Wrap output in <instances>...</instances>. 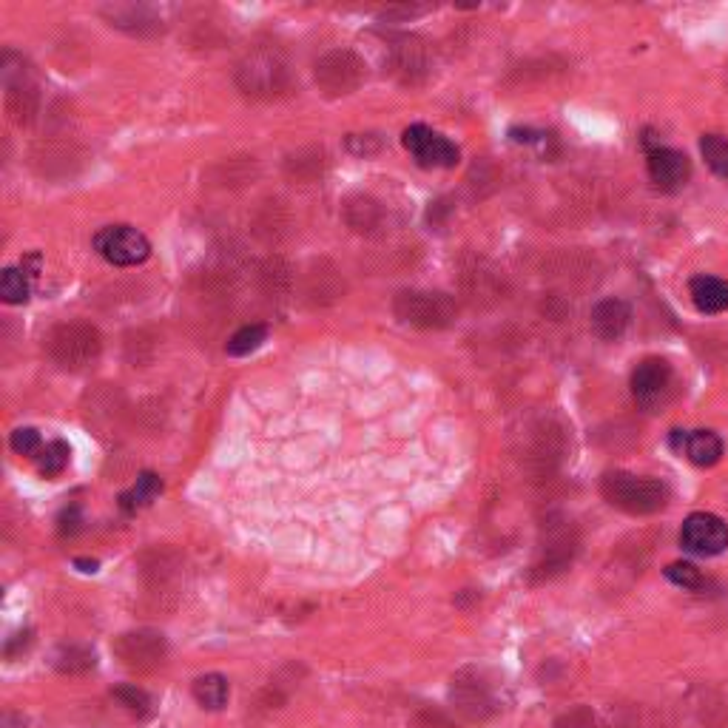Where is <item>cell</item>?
Here are the masks:
<instances>
[{
	"instance_id": "5",
	"label": "cell",
	"mask_w": 728,
	"mask_h": 728,
	"mask_svg": "<svg viewBox=\"0 0 728 728\" xmlns=\"http://www.w3.org/2000/svg\"><path fill=\"white\" fill-rule=\"evenodd\" d=\"M393 313L404 325L421 330L450 328L458 316L453 296L438 291H401L393 302Z\"/></svg>"
},
{
	"instance_id": "4",
	"label": "cell",
	"mask_w": 728,
	"mask_h": 728,
	"mask_svg": "<svg viewBox=\"0 0 728 728\" xmlns=\"http://www.w3.org/2000/svg\"><path fill=\"white\" fill-rule=\"evenodd\" d=\"M578 555V529L564 515L546 518L541 529V544H538V561L532 566L538 581H549L561 575Z\"/></svg>"
},
{
	"instance_id": "21",
	"label": "cell",
	"mask_w": 728,
	"mask_h": 728,
	"mask_svg": "<svg viewBox=\"0 0 728 728\" xmlns=\"http://www.w3.org/2000/svg\"><path fill=\"white\" fill-rule=\"evenodd\" d=\"M52 663L60 674H86L94 669L97 657L86 646H74L72 643V646H60Z\"/></svg>"
},
{
	"instance_id": "1",
	"label": "cell",
	"mask_w": 728,
	"mask_h": 728,
	"mask_svg": "<svg viewBox=\"0 0 728 728\" xmlns=\"http://www.w3.org/2000/svg\"><path fill=\"white\" fill-rule=\"evenodd\" d=\"M603 498L626 515H655L669 504V487L652 475H635L615 470L601 481Z\"/></svg>"
},
{
	"instance_id": "17",
	"label": "cell",
	"mask_w": 728,
	"mask_h": 728,
	"mask_svg": "<svg viewBox=\"0 0 728 728\" xmlns=\"http://www.w3.org/2000/svg\"><path fill=\"white\" fill-rule=\"evenodd\" d=\"M390 60H393V72L399 74L401 80L413 83L416 74L427 69V55H424V46L413 37H401L390 46Z\"/></svg>"
},
{
	"instance_id": "33",
	"label": "cell",
	"mask_w": 728,
	"mask_h": 728,
	"mask_svg": "<svg viewBox=\"0 0 728 728\" xmlns=\"http://www.w3.org/2000/svg\"><path fill=\"white\" fill-rule=\"evenodd\" d=\"M80 566V572H97V561H74Z\"/></svg>"
},
{
	"instance_id": "31",
	"label": "cell",
	"mask_w": 728,
	"mask_h": 728,
	"mask_svg": "<svg viewBox=\"0 0 728 728\" xmlns=\"http://www.w3.org/2000/svg\"><path fill=\"white\" fill-rule=\"evenodd\" d=\"M413 726L416 728H458L450 714L438 709H421L416 717H413Z\"/></svg>"
},
{
	"instance_id": "9",
	"label": "cell",
	"mask_w": 728,
	"mask_h": 728,
	"mask_svg": "<svg viewBox=\"0 0 728 728\" xmlns=\"http://www.w3.org/2000/svg\"><path fill=\"white\" fill-rule=\"evenodd\" d=\"M114 657L131 669V672H154L160 669L168 657V643L160 632L154 629H137V632H126L114 640Z\"/></svg>"
},
{
	"instance_id": "24",
	"label": "cell",
	"mask_w": 728,
	"mask_h": 728,
	"mask_svg": "<svg viewBox=\"0 0 728 728\" xmlns=\"http://www.w3.org/2000/svg\"><path fill=\"white\" fill-rule=\"evenodd\" d=\"M0 299L6 305H23L29 299V273L20 268H6L0 273Z\"/></svg>"
},
{
	"instance_id": "22",
	"label": "cell",
	"mask_w": 728,
	"mask_h": 728,
	"mask_svg": "<svg viewBox=\"0 0 728 728\" xmlns=\"http://www.w3.org/2000/svg\"><path fill=\"white\" fill-rule=\"evenodd\" d=\"M347 222L350 228L362 231V234H370L382 225V208L379 202L367 200V197H356V200L347 202Z\"/></svg>"
},
{
	"instance_id": "28",
	"label": "cell",
	"mask_w": 728,
	"mask_h": 728,
	"mask_svg": "<svg viewBox=\"0 0 728 728\" xmlns=\"http://www.w3.org/2000/svg\"><path fill=\"white\" fill-rule=\"evenodd\" d=\"M111 697L123 709L131 711L134 717H146L148 711H151V697L140 686H117V689H111Z\"/></svg>"
},
{
	"instance_id": "15",
	"label": "cell",
	"mask_w": 728,
	"mask_h": 728,
	"mask_svg": "<svg viewBox=\"0 0 728 728\" xmlns=\"http://www.w3.org/2000/svg\"><path fill=\"white\" fill-rule=\"evenodd\" d=\"M589 322H592L595 336H601L603 342H615V339H620V336L626 333V328H629V322H632V308H629L623 299H601V302L592 308Z\"/></svg>"
},
{
	"instance_id": "20",
	"label": "cell",
	"mask_w": 728,
	"mask_h": 728,
	"mask_svg": "<svg viewBox=\"0 0 728 728\" xmlns=\"http://www.w3.org/2000/svg\"><path fill=\"white\" fill-rule=\"evenodd\" d=\"M163 492V481H160V475L154 473H143L137 478V484L131 487L128 492L120 495V507L126 512H134L140 510V507H148L157 495Z\"/></svg>"
},
{
	"instance_id": "7",
	"label": "cell",
	"mask_w": 728,
	"mask_h": 728,
	"mask_svg": "<svg viewBox=\"0 0 728 728\" xmlns=\"http://www.w3.org/2000/svg\"><path fill=\"white\" fill-rule=\"evenodd\" d=\"M94 251L109 265L131 268V265H143L151 256V242L146 234H140L131 225H106L103 231L94 234Z\"/></svg>"
},
{
	"instance_id": "14",
	"label": "cell",
	"mask_w": 728,
	"mask_h": 728,
	"mask_svg": "<svg viewBox=\"0 0 728 728\" xmlns=\"http://www.w3.org/2000/svg\"><path fill=\"white\" fill-rule=\"evenodd\" d=\"M672 447L680 455H686L694 467H714V464H720V458L726 453L723 438L717 436L714 430H692V433L674 430Z\"/></svg>"
},
{
	"instance_id": "32",
	"label": "cell",
	"mask_w": 728,
	"mask_h": 728,
	"mask_svg": "<svg viewBox=\"0 0 728 728\" xmlns=\"http://www.w3.org/2000/svg\"><path fill=\"white\" fill-rule=\"evenodd\" d=\"M60 521H63V524H60V532H63V535H66V532L74 535L77 527H80V524H77V521H80V512H77V507H72L69 512H63V518H60Z\"/></svg>"
},
{
	"instance_id": "13",
	"label": "cell",
	"mask_w": 728,
	"mask_h": 728,
	"mask_svg": "<svg viewBox=\"0 0 728 728\" xmlns=\"http://www.w3.org/2000/svg\"><path fill=\"white\" fill-rule=\"evenodd\" d=\"M646 168H649V180L655 182V188L674 194L680 191L689 177H692V163L683 151L666 146H652L649 157H646Z\"/></svg>"
},
{
	"instance_id": "16",
	"label": "cell",
	"mask_w": 728,
	"mask_h": 728,
	"mask_svg": "<svg viewBox=\"0 0 728 728\" xmlns=\"http://www.w3.org/2000/svg\"><path fill=\"white\" fill-rule=\"evenodd\" d=\"M694 308L700 313H723L728 310V282L726 279H717V276H694L692 285Z\"/></svg>"
},
{
	"instance_id": "18",
	"label": "cell",
	"mask_w": 728,
	"mask_h": 728,
	"mask_svg": "<svg viewBox=\"0 0 728 728\" xmlns=\"http://www.w3.org/2000/svg\"><path fill=\"white\" fill-rule=\"evenodd\" d=\"M103 15L111 20V26L126 29L131 35H151L160 29V18L146 6H114V9H106Z\"/></svg>"
},
{
	"instance_id": "12",
	"label": "cell",
	"mask_w": 728,
	"mask_h": 728,
	"mask_svg": "<svg viewBox=\"0 0 728 728\" xmlns=\"http://www.w3.org/2000/svg\"><path fill=\"white\" fill-rule=\"evenodd\" d=\"M401 143L416 157V163L424 165V168H455L461 160L458 148L447 137H441L433 128L421 126V123L407 128Z\"/></svg>"
},
{
	"instance_id": "19",
	"label": "cell",
	"mask_w": 728,
	"mask_h": 728,
	"mask_svg": "<svg viewBox=\"0 0 728 728\" xmlns=\"http://www.w3.org/2000/svg\"><path fill=\"white\" fill-rule=\"evenodd\" d=\"M194 700L200 703L202 709L208 711H219L225 703H228V694H231V686L222 674H202L194 680Z\"/></svg>"
},
{
	"instance_id": "23",
	"label": "cell",
	"mask_w": 728,
	"mask_h": 728,
	"mask_svg": "<svg viewBox=\"0 0 728 728\" xmlns=\"http://www.w3.org/2000/svg\"><path fill=\"white\" fill-rule=\"evenodd\" d=\"M265 339H268V328L265 325H245V328H239L231 339H228V345H225V353L228 356H251L254 350L265 345Z\"/></svg>"
},
{
	"instance_id": "8",
	"label": "cell",
	"mask_w": 728,
	"mask_h": 728,
	"mask_svg": "<svg viewBox=\"0 0 728 728\" xmlns=\"http://www.w3.org/2000/svg\"><path fill=\"white\" fill-rule=\"evenodd\" d=\"M674 390V373L672 364L666 359H643L632 373V396H635L637 407L646 413H657L663 410Z\"/></svg>"
},
{
	"instance_id": "26",
	"label": "cell",
	"mask_w": 728,
	"mask_h": 728,
	"mask_svg": "<svg viewBox=\"0 0 728 728\" xmlns=\"http://www.w3.org/2000/svg\"><path fill=\"white\" fill-rule=\"evenodd\" d=\"M700 151L706 157V165L717 177L728 180V140L720 134H703L700 140Z\"/></svg>"
},
{
	"instance_id": "27",
	"label": "cell",
	"mask_w": 728,
	"mask_h": 728,
	"mask_svg": "<svg viewBox=\"0 0 728 728\" xmlns=\"http://www.w3.org/2000/svg\"><path fill=\"white\" fill-rule=\"evenodd\" d=\"M69 458H72V450H69L66 441H49V444L40 450L37 467H40V473L46 475V478H55V475H60L66 467H69Z\"/></svg>"
},
{
	"instance_id": "2",
	"label": "cell",
	"mask_w": 728,
	"mask_h": 728,
	"mask_svg": "<svg viewBox=\"0 0 728 728\" xmlns=\"http://www.w3.org/2000/svg\"><path fill=\"white\" fill-rule=\"evenodd\" d=\"M291 69L276 46H256L237 66V86L254 100H271L288 89Z\"/></svg>"
},
{
	"instance_id": "11",
	"label": "cell",
	"mask_w": 728,
	"mask_h": 728,
	"mask_svg": "<svg viewBox=\"0 0 728 728\" xmlns=\"http://www.w3.org/2000/svg\"><path fill=\"white\" fill-rule=\"evenodd\" d=\"M680 546L700 558H714L728 549V524L714 512H692L680 527Z\"/></svg>"
},
{
	"instance_id": "29",
	"label": "cell",
	"mask_w": 728,
	"mask_h": 728,
	"mask_svg": "<svg viewBox=\"0 0 728 728\" xmlns=\"http://www.w3.org/2000/svg\"><path fill=\"white\" fill-rule=\"evenodd\" d=\"M555 728H606V726H603V720L595 714V711L581 706V709H572L566 711V714H561V717L555 720Z\"/></svg>"
},
{
	"instance_id": "30",
	"label": "cell",
	"mask_w": 728,
	"mask_h": 728,
	"mask_svg": "<svg viewBox=\"0 0 728 728\" xmlns=\"http://www.w3.org/2000/svg\"><path fill=\"white\" fill-rule=\"evenodd\" d=\"M12 450L18 455H35L40 450V433L35 427H20L12 433Z\"/></svg>"
},
{
	"instance_id": "10",
	"label": "cell",
	"mask_w": 728,
	"mask_h": 728,
	"mask_svg": "<svg viewBox=\"0 0 728 728\" xmlns=\"http://www.w3.org/2000/svg\"><path fill=\"white\" fill-rule=\"evenodd\" d=\"M364 80V63L362 57L347 52V49H336L328 52L316 63V86L325 91L328 97H345L350 91H356Z\"/></svg>"
},
{
	"instance_id": "6",
	"label": "cell",
	"mask_w": 728,
	"mask_h": 728,
	"mask_svg": "<svg viewBox=\"0 0 728 728\" xmlns=\"http://www.w3.org/2000/svg\"><path fill=\"white\" fill-rule=\"evenodd\" d=\"M450 703L467 723H487L498 711L492 686L475 669H461L455 674L450 683Z\"/></svg>"
},
{
	"instance_id": "3",
	"label": "cell",
	"mask_w": 728,
	"mask_h": 728,
	"mask_svg": "<svg viewBox=\"0 0 728 728\" xmlns=\"http://www.w3.org/2000/svg\"><path fill=\"white\" fill-rule=\"evenodd\" d=\"M46 353L66 370H83L100 359L103 336L89 322H66L46 336Z\"/></svg>"
},
{
	"instance_id": "25",
	"label": "cell",
	"mask_w": 728,
	"mask_h": 728,
	"mask_svg": "<svg viewBox=\"0 0 728 728\" xmlns=\"http://www.w3.org/2000/svg\"><path fill=\"white\" fill-rule=\"evenodd\" d=\"M663 575H666V581H672L680 589H689V592H700L709 586V578L689 561H674L663 569Z\"/></svg>"
}]
</instances>
